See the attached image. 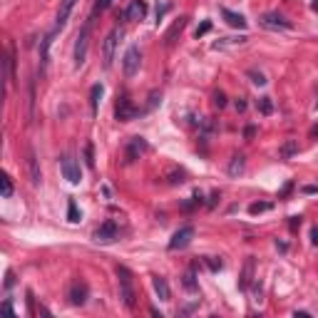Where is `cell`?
<instances>
[{
    "instance_id": "obj_20",
    "label": "cell",
    "mask_w": 318,
    "mask_h": 318,
    "mask_svg": "<svg viewBox=\"0 0 318 318\" xmlns=\"http://www.w3.org/2000/svg\"><path fill=\"white\" fill-rule=\"evenodd\" d=\"M251 276H254V259L249 256V259H246V266H244V276H241L239 286H241V288H246V286L251 283Z\"/></svg>"
},
{
    "instance_id": "obj_24",
    "label": "cell",
    "mask_w": 318,
    "mask_h": 318,
    "mask_svg": "<svg viewBox=\"0 0 318 318\" xmlns=\"http://www.w3.org/2000/svg\"><path fill=\"white\" fill-rule=\"evenodd\" d=\"M3 197L5 199L13 197V179H10V174H3Z\"/></svg>"
},
{
    "instance_id": "obj_36",
    "label": "cell",
    "mask_w": 318,
    "mask_h": 318,
    "mask_svg": "<svg viewBox=\"0 0 318 318\" xmlns=\"http://www.w3.org/2000/svg\"><path fill=\"white\" fill-rule=\"evenodd\" d=\"M296 226H301V216H291V229H296Z\"/></svg>"
},
{
    "instance_id": "obj_13",
    "label": "cell",
    "mask_w": 318,
    "mask_h": 318,
    "mask_svg": "<svg viewBox=\"0 0 318 318\" xmlns=\"http://www.w3.org/2000/svg\"><path fill=\"white\" fill-rule=\"evenodd\" d=\"M147 15V3L144 0H129V5L124 10V18L127 20H142Z\"/></svg>"
},
{
    "instance_id": "obj_14",
    "label": "cell",
    "mask_w": 318,
    "mask_h": 318,
    "mask_svg": "<svg viewBox=\"0 0 318 318\" xmlns=\"http://www.w3.org/2000/svg\"><path fill=\"white\" fill-rule=\"evenodd\" d=\"M152 286H154L159 301H172V291H169L167 278H162V276H152Z\"/></svg>"
},
{
    "instance_id": "obj_15",
    "label": "cell",
    "mask_w": 318,
    "mask_h": 318,
    "mask_svg": "<svg viewBox=\"0 0 318 318\" xmlns=\"http://www.w3.org/2000/svg\"><path fill=\"white\" fill-rule=\"evenodd\" d=\"M221 18L231 25V28H239V30H246V18L241 15V13H234V10H221Z\"/></svg>"
},
{
    "instance_id": "obj_22",
    "label": "cell",
    "mask_w": 318,
    "mask_h": 318,
    "mask_svg": "<svg viewBox=\"0 0 318 318\" xmlns=\"http://www.w3.org/2000/svg\"><path fill=\"white\" fill-rule=\"evenodd\" d=\"M256 107L261 109V114H271V112H273V105H271V97H261V100L256 102Z\"/></svg>"
},
{
    "instance_id": "obj_18",
    "label": "cell",
    "mask_w": 318,
    "mask_h": 318,
    "mask_svg": "<svg viewBox=\"0 0 318 318\" xmlns=\"http://www.w3.org/2000/svg\"><path fill=\"white\" fill-rule=\"evenodd\" d=\"M102 95H105V87H102V85H95V87H92V92H90V107H92V114H97Z\"/></svg>"
},
{
    "instance_id": "obj_38",
    "label": "cell",
    "mask_w": 318,
    "mask_h": 318,
    "mask_svg": "<svg viewBox=\"0 0 318 318\" xmlns=\"http://www.w3.org/2000/svg\"><path fill=\"white\" fill-rule=\"evenodd\" d=\"M3 311H5V313H13V303L5 301V303H3Z\"/></svg>"
},
{
    "instance_id": "obj_10",
    "label": "cell",
    "mask_w": 318,
    "mask_h": 318,
    "mask_svg": "<svg viewBox=\"0 0 318 318\" xmlns=\"http://www.w3.org/2000/svg\"><path fill=\"white\" fill-rule=\"evenodd\" d=\"M75 3H77V0H62V3H60V10H57V18H55V30H53V33H57V30H62V28L67 25V18H70V13H72Z\"/></svg>"
},
{
    "instance_id": "obj_27",
    "label": "cell",
    "mask_w": 318,
    "mask_h": 318,
    "mask_svg": "<svg viewBox=\"0 0 318 318\" xmlns=\"http://www.w3.org/2000/svg\"><path fill=\"white\" fill-rule=\"evenodd\" d=\"M249 77H251V82H254V85H266V77H264L261 72H256V70H251V72H249Z\"/></svg>"
},
{
    "instance_id": "obj_35",
    "label": "cell",
    "mask_w": 318,
    "mask_h": 318,
    "mask_svg": "<svg viewBox=\"0 0 318 318\" xmlns=\"http://www.w3.org/2000/svg\"><path fill=\"white\" fill-rule=\"evenodd\" d=\"M311 241H313V246H318V224H316L313 231H311Z\"/></svg>"
},
{
    "instance_id": "obj_3",
    "label": "cell",
    "mask_w": 318,
    "mask_h": 318,
    "mask_svg": "<svg viewBox=\"0 0 318 318\" xmlns=\"http://www.w3.org/2000/svg\"><path fill=\"white\" fill-rule=\"evenodd\" d=\"M137 114H139V109L132 105V100H129L127 95H122V97L117 100V105H114V117H117V122H132Z\"/></svg>"
},
{
    "instance_id": "obj_9",
    "label": "cell",
    "mask_w": 318,
    "mask_h": 318,
    "mask_svg": "<svg viewBox=\"0 0 318 318\" xmlns=\"http://www.w3.org/2000/svg\"><path fill=\"white\" fill-rule=\"evenodd\" d=\"M261 25L268 28V30H291V23H288L283 15H278V13H266V15H261Z\"/></svg>"
},
{
    "instance_id": "obj_17",
    "label": "cell",
    "mask_w": 318,
    "mask_h": 318,
    "mask_svg": "<svg viewBox=\"0 0 318 318\" xmlns=\"http://www.w3.org/2000/svg\"><path fill=\"white\" fill-rule=\"evenodd\" d=\"M184 28H187V18H179V20H174V25H172V28H169V33L164 35V43H167V45H172V43H174V38H177V35H179Z\"/></svg>"
},
{
    "instance_id": "obj_5",
    "label": "cell",
    "mask_w": 318,
    "mask_h": 318,
    "mask_svg": "<svg viewBox=\"0 0 318 318\" xmlns=\"http://www.w3.org/2000/svg\"><path fill=\"white\" fill-rule=\"evenodd\" d=\"M122 38V30L119 28H112L109 35L105 38V45H102V55H105V67H112V60H114V50H117V43Z\"/></svg>"
},
{
    "instance_id": "obj_16",
    "label": "cell",
    "mask_w": 318,
    "mask_h": 318,
    "mask_svg": "<svg viewBox=\"0 0 318 318\" xmlns=\"http://www.w3.org/2000/svg\"><path fill=\"white\" fill-rule=\"evenodd\" d=\"M28 169H30V182L38 187L40 184V169H38V159H35V152L33 149L28 152Z\"/></svg>"
},
{
    "instance_id": "obj_19",
    "label": "cell",
    "mask_w": 318,
    "mask_h": 318,
    "mask_svg": "<svg viewBox=\"0 0 318 318\" xmlns=\"http://www.w3.org/2000/svg\"><path fill=\"white\" fill-rule=\"evenodd\" d=\"M5 77H8V85L15 82V57H13V50L5 57Z\"/></svg>"
},
{
    "instance_id": "obj_26",
    "label": "cell",
    "mask_w": 318,
    "mask_h": 318,
    "mask_svg": "<svg viewBox=\"0 0 318 318\" xmlns=\"http://www.w3.org/2000/svg\"><path fill=\"white\" fill-rule=\"evenodd\" d=\"M296 149H298V144H296V142H286V144H283V149H281V157H283V159H288Z\"/></svg>"
},
{
    "instance_id": "obj_31",
    "label": "cell",
    "mask_w": 318,
    "mask_h": 318,
    "mask_svg": "<svg viewBox=\"0 0 318 318\" xmlns=\"http://www.w3.org/2000/svg\"><path fill=\"white\" fill-rule=\"evenodd\" d=\"M266 209H268V204H251V207H249L251 214H259V212H266Z\"/></svg>"
},
{
    "instance_id": "obj_33",
    "label": "cell",
    "mask_w": 318,
    "mask_h": 318,
    "mask_svg": "<svg viewBox=\"0 0 318 318\" xmlns=\"http://www.w3.org/2000/svg\"><path fill=\"white\" fill-rule=\"evenodd\" d=\"M169 182H172V184H182V182H184V172H174Z\"/></svg>"
},
{
    "instance_id": "obj_23",
    "label": "cell",
    "mask_w": 318,
    "mask_h": 318,
    "mask_svg": "<svg viewBox=\"0 0 318 318\" xmlns=\"http://www.w3.org/2000/svg\"><path fill=\"white\" fill-rule=\"evenodd\" d=\"M241 169H244V157H241V154H236V157H234V162H231V167H229V174L234 177V174H239Z\"/></svg>"
},
{
    "instance_id": "obj_8",
    "label": "cell",
    "mask_w": 318,
    "mask_h": 318,
    "mask_svg": "<svg viewBox=\"0 0 318 318\" xmlns=\"http://www.w3.org/2000/svg\"><path fill=\"white\" fill-rule=\"evenodd\" d=\"M194 239V226H182L179 231H174L172 241H169V251H179V249H187Z\"/></svg>"
},
{
    "instance_id": "obj_1",
    "label": "cell",
    "mask_w": 318,
    "mask_h": 318,
    "mask_svg": "<svg viewBox=\"0 0 318 318\" xmlns=\"http://www.w3.org/2000/svg\"><path fill=\"white\" fill-rule=\"evenodd\" d=\"M117 278H119V298L124 301L127 308H134L137 296H134V278L127 266H117Z\"/></svg>"
},
{
    "instance_id": "obj_12",
    "label": "cell",
    "mask_w": 318,
    "mask_h": 318,
    "mask_svg": "<svg viewBox=\"0 0 318 318\" xmlns=\"http://www.w3.org/2000/svg\"><path fill=\"white\" fill-rule=\"evenodd\" d=\"M87 283L85 281H75L72 286H70V303L72 306H82L85 301H87Z\"/></svg>"
},
{
    "instance_id": "obj_11",
    "label": "cell",
    "mask_w": 318,
    "mask_h": 318,
    "mask_svg": "<svg viewBox=\"0 0 318 318\" xmlns=\"http://www.w3.org/2000/svg\"><path fill=\"white\" fill-rule=\"evenodd\" d=\"M147 152V142L142 137H132L129 144H127V152H124V159L127 162H134V159H139V154Z\"/></svg>"
},
{
    "instance_id": "obj_28",
    "label": "cell",
    "mask_w": 318,
    "mask_h": 318,
    "mask_svg": "<svg viewBox=\"0 0 318 318\" xmlns=\"http://www.w3.org/2000/svg\"><path fill=\"white\" fill-rule=\"evenodd\" d=\"M109 5H112V0H95V13H97V10L102 13V10H107Z\"/></svg>"
},
{
    "instance_id": "obj_7",
    "label": "cell",
    "mask_w": 318,
    "mask_h": 318,
    "mask_svg": "<svg viewBox=\"0 0 318 318\" xmlns=\"http://www.w3.org/2000/svg\"><path fill=\"white\" fill-rule=\"evenodd\" d=\"M117 236H119V229H117V224H114L112 219H107V221L95 231V241H97V244H112V241H117Z\"/></svg>"
},
{
    "instance_id": "obj_30",
    "label": "cell",
    "mask_w": 318,
    "mask_h": 318,
    "mask_svg": "<svg viewBox=\"0 0 318 318\" xmlns=\"http://www.w3.org/2000/svg\"><path fill=\"white\" fill-rule=\"evenodd\" d=\"M214 105H216V107H226V95H224V92H216V95H214Z\"/></svg>"
},
{
    "instance_id": "obj_25",
    "label": "cell",
    "mask_w": 318,
    "mask_h": 318,
    "mask_svg": "<svg viewBox=\"0 0 318 318\" xmlns=\"http://www.w3.org/2000/svg\"><path fill=\"white\" fill-rule=\"evenodd\" d=\"M182 283H184V288H187V291H197V288H199V286H197V281H194V271H187V276H184V281H182Z\"/></svg>"
},
{
    "instance_id": "obj_32",
    "label": "cell",
    "mask_w": 318,
    "mask_h": 318,
    "mask_svg": "<svg viewBox=\"0 0 318 318\" xmlns=\"http://www.w3.org/2000/svg\"><path fill=\"white\" fill-rule=\"evenodd\" d=\"M85 157H87V164H90V167H95V159H92V144H87V147H85Z\"/></svg>"
},
{
    "instance_id": "obj_6",
    "label": "cell",
    "mask_w": 318,
    "mask_h": 318,
    "mask_svg": "<svg viewBox=\"0 0 318 318\" xmlns=\"http://www.w3.org/2000/svg\"><path fill=\"white\" fill-rule=\"evenodd\" d=\"M139 62H142V53H139V48H129L127 53H124V57H122V67H124V75L127 77H134L137 75V70H139Z\"/></svg>"
},
{
    "instance_id": "obj_2",
    "label": "cell",
    "mask_w": 318,
    "mask_h": 318,
    "mask_svg": "<svg viewBox=\"0 0 318 318\" xmlns=\"http://www.w3.org/2000/svg\"><path fill=\"white\" fill-rule=\"evenodd\" d=\"M60 169H62V177L70 182V184H80L82 182V172H80V162L75 157H62L60 159Z\"/></svg>"
},
{
    "instance_id": "obj_29",
    "label": "cell",
    "mask_w": 318,
    "mask_h": 318,
    "mask_svg": "<svg viewBox=\"0 0 318 318\" xmlns=\"http://www.w3.org/2000/svg\"><path fill=\"white\" fill-rule=\"evenodd\" d=\"M209 30H212V23H209V20H207V23H202V25L197 28V33H194V35H197V40H199L204 33H209Z\"/></svg>"
},
{
    "instance_id": "obj_4",
    "label": "cell",
    "mask_w": 318,
    "mask_h": 318,
    "mask_svg": "<svg viewBox=\"0 0 318 318\" xmlns=\"http://www.w3.org/2000/svg\"><path fill=\"white\" fill-rule=\"evenodd\" d=\"M90 28H92V20L85 23V28L80 30L77 35V43H75V67H80L87 57V40H90Z\"/></svg>"
},
{
    "instance_id": "obj_34",
    "label": "cell",
    "mask_w": 318,
    "mask_h": 318,
    "mask_svg": "<svg viewBox=\"0 0 318 318\" xmlns=\"http://www.w3.org/2000/svg\"><path fill=\"white\" fill-rule=\"evenodd\" d=\"M13 283H15V278H13V271H8V273H5V288H10Z\"/></svg>"
},
{
    "instance_id": "obj_21",
    "label": "cell",
    "mask_w": 318,
    "mask_h": 318,
    "mask_svg": "<svg viewBox=\"0 0 318 318\" xmlns=\"http://www.w3.org/2000/svg\"><path fill=\"white\" fill-rule=\"evenodd\" d=\"M82 219V214H80V209H77V204L70 199V204H67V221H72V224H77Z\"/></svg>"
},
{
    "instance_id": "obj_37",
    "label": "cell",
    "mask_w": 318,
    "mask_h": 318,
    "mask_svg": "<svg viewBox=\"0 0 318 318\" xmlns=\"http://www.w3.org/2000/svg\"><path fill=\"white\" fill-rule=\"evenodd\" d=\"M236 109L244 112V109H246V102H244V100H236Z\"/></svg>"
}]
</instances>
